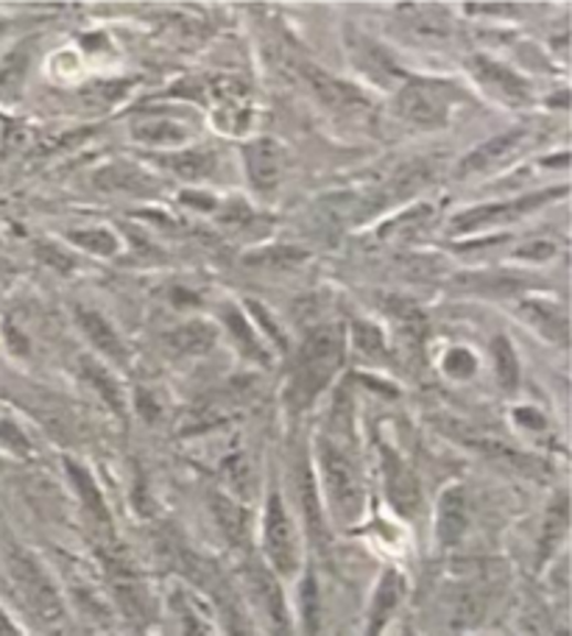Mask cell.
<instances>
[{
  "mask_svg": "<svg viewBox=\"0 0 572 636\" xmlns=\"http://www.w3.org/2000/svg\"><path fill=\"white\" fill-rule=\"evenodd\" d=\"M343 358V332L341 327H319L301 343L294 371V400L296 405H307L330 378L338 371Z\"/></svg>",
  "mask_w": 572,
  "mask_h": 636,
  "instance_id": "6da1fadb",
  "label": "cell"
},
{
  "mask_svg": "<svg viewBox=\"0 0 572 636\" xmlns=\"http://www.w3.org/2000/svg\"><path fill=\"white\" fill-rule=\"evenodd\" d=\"M319 469L327 502L338 522L352 524L363 513V484L352 458L332 442H319Z\"/></svg>",
  "mask_w": 572,
  "mask_h": 636,
  "instance_id": "7a4b0ae2",
  "label": "cell"
},
{
  "mask_svg": "<svg viewBox=\"0 0 572 636\" xmlns=\"http://www.w3.org/2000/svg\"><path fill=\"white\" fill-rule=\"evenodd\" d=\"M7 566L9 575H12L14 586L20 590L23 601L29 603L31 612L42 619V623H60L62 619V597L56 592L54 581L47 577V572L42 570L40 561L34 555H29L20 548H9L7 553Z\"/></svg>",
  "mask_w": 572,
  "mask_h": 636,
  "instance_id": "3957f363",
  "label": "cell"
},
{
  "mask_svg": "<svg viewBox=\"0 0 572 636\" xmlns=\"http://www.w3.org/2000/svg\"><path fill=\"white\" fill-rule=\"evenodd\" d=\"M455 89L449 82H427V78H413L400 89L396 109L405 120L416 126H444L447 124L449 106H453Z\"/></svg>",
  "mask_w": 572,
  "mask_h": 636,
  "instance_id": "277c9868",
  "label": "cell"
},
{
  "mask_svg": "<svg viewBox=\"0 0 572 636\" xmlns=\"http://www.w3.org/2000/svg\"><path fill=\"white\" fill-rule=\"evenodd\" d=\"M263 537H266V555L274 570L283 577L294 575L299 570V537H296V524L290 519L288 508L283 506L279 495L268 497L266 519H263Z\"/></svg>",
  "mask_w": 572,
  "mask_h": 636,
  "instance_id": "5b68a950",
  "label": "cell"
},
{
  "mask_svg": "<svg viewBox=\"0 0 572 636\" xmlns=\"http://www.w3.org/2000/svg\"><path fill=\"white\" fill-rule=\"evenodd\" d=\"M246 590L252 595L254 606L263 614V625L272 636H294L290 628V614L288 603H285V592L279 586L277 575L266 566L252 564L246 570Z\"/></svg>",
  "mask_w": 572,
  "mask_h": 636,
  "instance_id": "8992f818",
  "label": "cell"
},
{
  "mask_svg": "<svg viewBox=\"0 0 572 636\" xmlns=\"http://www.w3.org/2000/svg\"><path fill=\"white\" fill-rule=\"evenodd\" d=\"M380 455H383V480L389 502L396 508V513H402V517H413L422 506L420 477L413 475L411 466H407L394 449L380 447Z\"/></svg>",
  "mask_w": 572,
  "mask_h": 636,
  "instance_id": "52a82bcc",
  "label": "cell"
},
{
  "mask_svg": "<svg viewBox=\"0 0 572 636\" xmlns=\"http://www.w3.org/2000/svg\"><path fill=\"white\" fill-rule=\"evenodd\" d=\"M469 65V73L478 78L480 87L489 89L495 98L506 100L511 106H522L531 100V89H528L526 78H519L517 73L508 71V67L497 65L495 60H486V56H473L466 62Z\"/></svg>",
  "mask_w": 572,
  "mask_h": 636,
  "instance_id": "ba28073f",
  "label": "cell"
},
{
  "mask_svg": "<svg viewBox=\"0 0 572 636\" xmlns=\"http://www.w3.org/2000/svg\"><path fill=\"white\" fill-rule=\"evenodd\" d=\"M243 159H246L248 179L257 190L272 193L279 182H283V168H285V151L279 142L268 140H254L243 148Z\"/></svg>",
  "mask_w": 572,
  "mask_h": 636,
  "instance_id": "9c48e42d",
  "label": "cell"
},
{
  "mask_svg": "<svg viewBox=\"0 0 572 636\" xmlns=\"http://www.w3.org/2000/svg\"><path fill=\"white\" fill-rule=\"evenodd\" d=\"M301 76H305L310 93H314L325 106L336 109V113H347V109H360V106H367V98H363V93H360L358 87L341 82V78L332 76V73H325L321 67L301 65Z\"/></svg>",
  "mask_w": 572,
  "mask_h": 636,
  "instance_id": "30bf717a",
  "label": "cell"
},
{
  "mask_svg": "<svg viewBox=\"0 0 572 636\" xmlns=\"http://www.w3.org/2000/svg\"><path fill=\"white\" fill-rule=\"evenodd\" d=\"M296 495H299L307 537L314 539L319 548H325V544L330 542V537H327L325 508H321L319 489H316V477H314V471H310V466H307V460H299V464H296Z\"/></svg>",
  "mask_w": 572,
  "mask_h": 636,
  "instance_id": "8fae6325",
  "label": "cell"
},
{
  "mask_svg": "<svg viewBox=\"0 0 572 636\" xmlns=\"http://www.w3.org/2000/svg\"><path fill=\"white\" fill-rule=\"evenodd\" d=\"M561 190H566V188H559L555 193H561ZM555 193H537V195H531V199L513 201V204H489V206H478V210H469L453 221V232H475V230H480V226L497 224V221H511V219H517L519 212L533 210V206L544 204V201L553 199Z\"/></svg>",
  "mask_w": 572,
  "mask_h": 636,
  "instance_id": "7c38bea8",
  "label": "cell"
},
{
  "mask_svg": "<svg viewBox=\"0 0 572 636\" xmlns=\"http://www.w3.org/2000/svg\"><path fill=\"white\" fill-rule=\"evenodd\" d=\"M466 495L460 486H449L436 508V539L442 548H455L466 533Z\"/></svg>",
  "mask_w": 572,
  "mask_h": 636,
  "instance_id": "4fadbf2b",
  "label": "cell"
},
{
  "mask_svg": "<svg viewBox=\"0 0 572 636\" xmlns=\"http://www.w3.org/2000/svg\"><path fill=\"white\" fill-rule=\"evenodd\" d=\"M402 595H405V583H402L400 572L389 570L378 583V592L372 597V606H369V625L367 636H380L383 628L389 625V619L394 617V612L400 608Z\"/></svg>",
  "mask_w": 572,
  "mask_h": 636,
  "instance_id": "5bb4252c",
  "label": "cell"
},
{
  "mask_svg": "<svg viewBox=\"0 0 572 636\" xmlns=\"http://www.w3.org/2000/svg\"><path fill=\"white\" fill-rule=\"evenodd\" d=\"M526 140V131L522 129H513V131H506V135L495 137V140L484 142V146L475 148L469 157L464 159L458 166V173L460 177H469V173H484L489 171V168L500 166L502 159H508L511 153H517L519 142Z\"/></svg>",
  "mask_w": 572,
  "mask_h": 636,
  "instance_id": "9a60e30c",
  "label": "cell"
},
{
  "mask_svg": "<svg viewBox=\"0 0 572 636\" xmlns=\"http://www.w3.org/2000/svg\"><path fill=\"white\" fill-rule=\"evenodd\" d=\"M76 318H78V325H82L84 336H87L89 341L95 343V349H100V352L107 354L109 360H115V363H120V365L126 363L124 341H120L118 332L113 330V325H109L107 318L98 316V312H93V310H87V307H84V310H78Z\"/></svg>",
  "mask_w": 572,
  "mask_h": 636,
  "instance_id": "2e32d148",
  "label": "cell"
},
{
  "mask_svg": "<svg viewBox=\"0 0 572 636\" xmlns=\"http://www.w3.org/2000/svg\"><path fill=\"white\" fill-rule=\"evenodd\" d=\"M135 137L142 142H153V146H171V142L188 140L190 124L173 115H148L135 124Z\"/></svg>",
  "mask_w": 572,
  "mask_h": 636,
  "instance_id": "e0dca14e",
  "label": "cell"
},
{
  "mask_svg": "<svg viewBox=\"0 0 572 636\" xmlns=\"http://www.w3.org/2000/svg\"><path fill=\"white\" fill-rule=\"evenodd\" d=\"M486 614V597L478 590H458L447 601V625L449 630H466L480 623Z\"/></svg>",
  "mask_w": 572,
  "mask_h": 636,
  "instance_id": "ac0fdd59",
  "label": "cell"
},
{
  "mask_svg": "<svg viewBox=\"0 0 572 636\" xmlns=\"http://www.w3.org/2000/svg\"><path fill=\"white\" fill-rule=\"evenodd\" d=\"M210 506H213V517H215V522H219L221 533H224V537L230 539L235 548L237 544H246L248 542V517L241 508V502H235L226 495H213Z\"/></svg>",
  "mask_w": 572,
  "mask_h": 636,
  "instance_id": "d6986e66",
  "label": "cell"
},
{
  "mask_svg": "<svg viewBox=\"0 0 572 636\" xmlns=\"http://www.w3.org/2000/svg\"><path fill=\"white\" fill-rule=\"evenodd\" d=\"M215 606H219L221 625H224L226 636H257V628H254L246 606L237 601L230 586H219V590H215Z\"/></svg>",
  "mask_w": 572,
  "mask_h": 636,
  "instance_id": "ffe728a7",
  "label": "cell"
},
{
  "mask_svg": "<svg viewBox=\"0 0 572 636\" xmlns=\"http://www.w3.org/2000/svg\"><path fill=\"white\" fill-rule=\"evenodd\" d=\"M522 316H526L544 338H550V341L555 343H566V316L559 305L528 301V305H522Z\"/></svg>",
  "mask_w": 572,
  "mask_h": 636,
  "instance_id": "44dd1931",
  "label": "cell"
},
{
  "mask_svg": "<svg viewBox=\"0 0 572 636\" xmlns=\"http://www.w3.org/2000/svg\"><path fill=\"white\" fill-rule=\"evenodd\" d=\"M95 184H98L100 190H109V193H148L151 188H157L153 179H148L146 173L135 171V168L129 166L104 168V171H98V177H95Z\"/></svg>",
  "mask_w": 572,
  "mask_h": 636,
  "instance_id": "7402d4cb",
  "label": "cell"
},
{
  "mask_svg": "<svg viewBox=\"0 0 572 636\" xmlns=\"http://www.w3.org/2000/svg\"><path fill=\"white\" fill-rule=\"evenodd\" d=\"M427 177H431V171H427V168L422 166V162H413V166L400 168V171H396L394 177H391L389 182H385L383 188H380L378 201H380V204H391V201L405 199V195H411L413 190H420L422 184L427 182Z\"/></svg>",
  "mask_w": 572,
  "mask_h": 636,
  "instance_id": "603a6c76",
  "label": "cell"
},
{
  "mask_svg": "<svg viewBox=\"0 0 572 636\" xmlns=\"http://www.w3.org/2000/svg\"><path fill=\"white\" fill-rule=\"evenodd\" d=\"M67 475H71L73 486H76L78 497H82V502H84V508L89 511V517H93L98 524H109L107 502H104V497H100L98 486H95V480L89 477V471L84 469V466L67 460Z\"/></svg>",
  "mask_w": 572,
  "mask_h": 636,
  "instance_id": "cb8c5ba5",
  "label": "cell"
},
{
  "mask_svg": "<svg viewBox=\"0 0 572 636\" xmlns=\"http://www.w3.org/2000/svg\"><path fill=\"white\" fill-rule=\"evenodd\" d=\"M431 215H433L431 206H416V210L405 212V215H400V219L380 226V237H385V241H402V243L416 241V237H422V232L427 230V224H431Z\"/></svg>",
  "mask_w": 572,
  "mask_h": 636,
  "instance_id": "d4e9b609",
  "label": "cell"
},
{
  "mask_svg": "<svg viewBox=\"0 0 572 636\" xmlns=\"http://www.w3.org/2000/svg\"><path fill=\"white\" fill-rule=\"evenodd\" d=\"M566 522H570L566 495H559V500H555L548 511V522H544V530H542V542H539V561L553 555V550L559 548L561 539L566 537Z\"/></svg>",
  "mask_w": 572,
  "mask_h": 636,
  "instance_id": "484cf974",
  "label": "cell"
},
{
  "mask_svg": "<svg viewBox=\"0 0 572 636\" xmlns=\"http://www.w3.org/2000/svg\"><path fill=\"white\" fill-rule=\"evenodd\" d=\"M171 343L182 354H204L215 347V330L210 325L193 321V325L179 327L171 336Z\"/></svg>",
  "mask_w": 572,
  "mask_h": 636,
  "instance_id": "4316f807",
  "label": "cell"
},
{
  "mask_svg": "<svg viewBox=\"0 0 572 636\" xmlns=\"http://www.w3.org/2000/svg\"><path fill=\"white\" fill-rule=\"evenodd\" d=\"M29 45L18 47V51L9 53L7 62L0 65V100H9L20 93L25 71H29Z\"/></svg>",
  "mask_w": 572,
  "mask_h": 636,
  "instance_id": "83f0119b",
  "label": "cell"
},
{
  "mask_svg": "<svg viewBox=\"0 0 572 636\" xmlns=\"http://www.w3.org/2000/svg\"><path fill=\"white\" fill-rule=\"evenodd\" d=\"M166 166L182 179H206L215 168V157L210 151H182L166 159Z\"/></svg>",
  "mask_w": 572,
  "mask_h": 636,
  "instance_id": "f1b7e54d",
  "label": "cell"
},
{
  "mask_svg": "<svg viewBox=\"0 0 572 636\" xmlns=\"http://www.w3.org/2000/svg\"><path fill=\"white\" fill-rule=\"evenodd\" d=\"M400 12L405 14V23L422 36H442L447 31V20L433 7H402Z\"/></svg>",
  "mask_w": 572,
  "mask_h": 636,
  "instance_id": "f546056e",
  "label": "cell"
},
{
  "mask_svg": "<svg viewBox=\"0 0 572 636\" xmlns=\"http://www.w3.org/2000/svg\"><path fill=\"white\" fill-rule=\"evenodd\" d=\"M491 349H495V363H497V374H500L502 389H517L519 363H517V352H513V347L506 341V338H495Z\"/></svg>",
  "mask_w": 572,
  "mask_h": 636,
  "instance_id": "4dcf8cb0",
  "label": "cell"
},
{
  "mask_svg": "<svg viewBox=\"0 0 572 636\" xmlns=\"http://www.w3.org/2000/svg\"><path fill=\"white\" fill-rule=\"evenodd\" d=\"M301 617H305V628L310 630V634L319 630L321 597H319V586H316L314 575H307L305 583H301Z\"/></svg>",
  "mask_w": 572,
  "mask_h": 636,
  "instance_id": "1f68e13d",
  "label": "cell"
},
{
  "mask_svg": "<svg viewBox=\"0 0 572 636\" xmlns=\"http://www.w3.org/2000/svg\"><path fill=\"white\" fill-rule=\"evenodd\" d=\"M224 318H226V325H230L232 336L241 338V343H243V349H246L248 358L266 360V354H263V347H259V343H257V336H254V332L248 330L246 318H243L241 312L235 310V307H226V310H224Z\"/></svg>",
  "mask_w": 572,
  "mask_h": 636,
  "instance_id": "d6a6232c",
  "label": "cell"
},
{
  "mask_svg": "<svg viewBox=\"0 0 572 636\" xmlns=\"http://www.w3.org/2000/svg\"><path fill=\"white\" fill-rule=\"evenodd\" d=\"M73 241L78 246L89 248L95 254H115L118 252V241H115L113 232L107 230H84V232H73Z\"/></svg>",
  "mask_w": 572,
  "mask_h": 636,
  "instance_id": "836d02e7",
  "label": "cell"
},
{
  "mask_svg": "<svg viewBox=\"0 0 572 636\" xmlns=\"http://www.w3.org/2000/svg\"><path fill=\"white\" fill-rule=\"evenodd\" d=\"M352 338H354V347H358L363 354H380V352H383V336H380V330H374V327L354 325Z\"/></svg>",
  "mask_w": 572,
  "mask_h": 636,
  "instance_id": "e575fe53",
  "label": "cell"
},
{
  "mask_svg": "<svg viewBox=\"0 0 572 636\" xmlns=\"http://www.w3.org/2000/svg\"><path fill=\"white\" fill-rule=\"evenodd\" d=\"M84 378L89 380V383L95 385V389H98V394L104 396V400L109 402V405L115 407V411H120V400H118V389H115V383L109 378H104V371L100 369H95L93 363H87V374H84Z\"/></svg>",
  "mask_w": 572,
  "mask_h": 636,
  "instance_id": "d590c367",
  "label": "cell"
},
{
  "mask_svg": "<svg viewBox=\"0 0 572 636\" xmlns=\"http://www.w3.org/2000/svg\"><path fill=\"white\" fill-rule=\"evenodd\" d=\"M444 369H447V374H453V378H469L475 371L473 352H466V349H453V352L447 354V360H444Z\"/></svg>",
  "mask_w": 572,
  "mask_h": 636,
  "instance_id": "8d00e7d4",
  "label": "cell"
},
{
  "mask_svg": "<svg viewBox=\"0 0 572 636\" xmlns=\"http://www.w3.org/2000/svg\"><path fill=\"white\" fill-rule=\"evenodd\" d=\"M307 252H301V248H268V252H259L254 254V257L248 259H257V263H299V259H305Z\"/></svg>",
  "mask_w": 572,
  "mask_h": 636,
  "instance_id": "74e56055",
  "label": "cell"
},
{
  "mask_svg": "<svg viewBox=\"0 0 572 636\" xmlns=\"http://www.w3.org/2000/svg\"><path fill=\"white\" fill-rule=\"evenodd\" d=\"M0 447L18 449V453H29V442H25V436L9 422H0Z\"/></svg>",
  "mask_w": 572,
  "mask_h": 636,
  "instance_id": "f35d334b",
  "label": "cell"
},
{
  "mask_svg": "<svg viewBox=\"0 0 572 636\" xmlns=\"http://www.w3.org/2000/svg\"><path fill=\"white\" fill-rule=\"evenodd\" d=\"M182 636H213V630L193 608H182Z\"/></svg>",
  "mask_w": 572,
  "mask_h": 636,
  "instance_id": "ab89813d",
  "label": "cell"
},
{
  "mask_svg": "<svg viewBox=\"0 0 572 636\" xmlns=\"http://www.w3.org/2000/svg\"><path fill=\"white\" fill-rule=\"evenodd\" d=\"M553 252H555V246L550 241H533V243H528V246L519 248L517 254H519V257L533 259V263H542V259L553 257Z\"/></svg>",
  "mask_w": 572,
  "mask_h": 636,
  "instance_id": "60d3db41",
  "label": "cell"
},
{
  "mask_svg": "<svg viewBox=\"0 0 572 636\" xmlns=\"http://www.w3.org/2000/svg\"><path fill=\"white\" fill-rule=\"evenodd\" d=\"M0 636H20V630L9 623V617L0 612Z\"/></svg>",
  "mask_w": 572,
  "mask_h": 636,
  "instance_id": "b9f144b4",
  "label": "cell"
},
{
  "mask_svg": "<svg viewBox=\"0 0 572 636\" xmlns=\"http://www.w3.org/2000/svg\"><path fill=\"white\" fill-rule=\"evenodd\" d=\"M14 274V268H12V263H9L7 257H3V254H0V283H3V279H9Z\"/></svg>",
  "mask_w": 572,
  "mask_h": 636,
  "instance_id": "7bdbcfd3",
  "label": "cell"
},
{
  "mask_svg": "<svg viewBox=\"0 0 572 636\" xmlns=\"http://www.w3.org/2000/svg\"><path fill=\"white\" fill-rule=\"evenodd\" d=\"M405 636H416V634H405Z\"/></svg>",
  "mask_w": 572,
  "mask_h": 636,
  "instance_id": "ee69618b",
  "label": "cell"
}]
</instances>
